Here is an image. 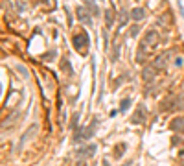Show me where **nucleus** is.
<instances>
[{
  "label": "nucleus",
  "instance_id": "5",
  "mask_svg": "<svg viewBox=\"0 0 184 166\" xmlns=\"http://www.w3.org/2000/svg\"><path fill=\"white\" fill-rule=\"evenodd\" d=\"M85 9H87V7H77V17H79V20H83L85 24H88V26H90V22H92V20H90V17H88V15H85Z\"/></svg>",
  "mask_w": 184,
  "mask_h": 166
},
{
  "label": "nucleus",
  "instance_id": "1",
  "mask_svg": "<svg viewBox=\"0 0 184 166\" xmlns=\"http://www.w3.org/2000/svg\"><path fill=\"white\" fill-rule=\"evenodd\" d=\"M144 44H147V46H151V44H157L159 43V33L155 31V30H149L147 33H146V37H144V41H142Z\"/></svg>",
  "mask_w": 184,
  "mask_h": 166
},
{
  "label": "nucleus",
  "instance_id": "2",
  "mask_svg": "<svg viewBox=\"0 0 184 166\" xmlns=\"http://www.w3.org/2000/svg\"><path fill=\"white\" fill-rule=\"evenodd\" d=\"M144 17H146V9H144V7H133V9H131V18H133V20L140 22Z\"/></svg>",
  "mask_w": 184,
  "mask_h": 166
},
{
  "label": "nucleus",
  "instance_id": "9",
  "mask_svg": "<svg viewBox=\"0 0 184 166\" xmlns=\"http://www.w3.org/2000/svg\"><path fill=\"white\" fill-rule=\"evenodd\" d=\"M184 65V59L182 57H177V59H175V67H182Z\"/></svg>",
  "mask_w": 184,
  "mask_h": 166
},
{
  "label": "nucleus",
  "instance_id": "7",
  "mask_svg": "<svg viewBox=\"0 0 184 166\" xmlns=\"http://www.w3.org/2000/svg\"><path fill=\"white\" fill-rule=\"evenodd\" d=\"M179 126H184V118H175V120L170 124V128L175 129V131H181V129H182V128H179Z\"/></svg>",
  "mask_w": 184,
  "mask_h": 166
},
{
  "label": "nucleus",
  "instance_id": "6",
  "mask_svg": "<svg viewBox=\"0 0 184 166\" xmlns=\"http://www.w3.org/2000/svg\"><path fill=\"white\" fill-rule=\"evenodd\" d=\"M105 22H107V28L112 26V22H114V11H112V7L105 11Z\"/></svg>",
  "mask_w": 184,
  "mask_h": 166
},
{
  "label": "nucleus",
  "instance_id": "8",
  "mask_svg": "<svg viewBox=\"0 0 184 166\" xmlns=\"http://www.w3.org/2000/svg\"><path fill=\"white\" fill-rule=\"evenodd\" d=\"M131 107V98H125V100H122V103H120V113H123L125 115V111Z\"/></svg>",
  "mask_w": 184,
  "mask_h": 166
},
{
  "label": "nucleus",
  "instance_id": "12",
  "mask_svg": "<svg viewBox=\"0 0 184 166\" xmlns=\"http://www.w3.org/2000/svg\"><path fill=\"white\" fill-rule=\"evenodd\" d=\"M103 166H109V161H107V159H103Z\"/></svg>",
  "mask_w": 184,
  "mask_h": 166
},
{
  "label": "nucleus",
  "instance_id": "3",
  "mask_svg": "<svg viewBox=\"0 0 184 166\" xmlns=\"http://www.w3.org/2000/svg\"><path fill=\"white\" fill-rule=\"evenodd\" d=\"M166 63H168V57H166V54H162V55H159V57L155 59V65H153V68H159V70H162V68L166 67Z\"/></svg>",
  "mask_w": 184,
  "mask_h": 166
},
{
  "label": "nucleus",
  "instance_id": "10",
  "mask_svg": "<svg viewBox=\"0 0 184 166\" xmlns=\"http://www.w3.org/2000/svg\"><path fill=\"white\" fill-rule=\"evenodd\" d=\"M136 33H138V24H136V26H133V30H131V35H133V37H135Z\"/></svg>",
  "mask_w": 184,
  "mask_h": 166
},
{
  "label": "nucleus",
  "instance_id": "4",
  "mask_svg": "<svg viewBox=\"0 0 184 166\" xmlns=\"http://www.w3.org/2000/svg\"><path fill=\"white\" fill-rule=\"evenodd\" d=\"M153 78H155V68L146 67V68L142 70V79H144V81H151Z\"/></svg>",
  "mask_w": 184,
  "mask_h": 166
},
{
  "label": "nucleus",
  "instance_id": "11",
  "mask_svg": "<svg viewBox=\"0 0 184 166\" xmlns=\"http://www.w3.org/2000/svg\"><path fill=\"white\" fill-rule=\"evenodd\" d=\"M77 116H79V115H76V116H74V118H72V124H70V126H72V129H74V128H76V122H77Z\"/></svg>",
  "mask_w": 184,
  "mask_h": 166
}]
</instances>
